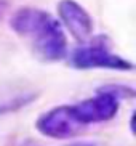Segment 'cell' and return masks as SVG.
<instances>
[{
  "label": "cell",
  "instance_id": "6da1fadb",
  "mask_svg": "<svg viewBox=\"0 0 136 146\" xmlns=\"http://www.w3.org/2000/svg\"><path fill=\"white\" fill-rule=\"evenodd\" d=\"M10 26L29 43L38 60L55 63L67 55V39L59 21L38 8H19L10 19Z\"/></svg>",
  "mask_w": 136,
  "mask_h": 146
},
{
  "label": "cell",
  "instance_id": "7a4b0ae2",
  "mask_svg": "<svg viewBox=\"0 0 136 146\" xmlns=\"http://www.w3.org/2000/svg\"><path fill=\"white\" fill-rule=\"evenodd\" d=\"M71 64L77 69H115V71H131L133 63L122 56L112 53L107 48V43H86L75 48L71 56Z\"/></svg>",
  "mask_w": 136,
  "mask_h": 146
},
{
  "label": "cell",
  "instance_id": "3957f363",
  "mask_svg": "<svg viewBox=\"0 0 136 146\" xmlns=\"http://www.w3.org/2000/svg\"><path fill=\"white\" fill-rule=\"evenodd\" d=\"M83 125L77 119L72 106H58L51 111L45 112L37 120V130L45 137L66 140L80 135L85 130Z\"/></svg>",
  "mask_w": 136,
  "mask_h": 146
},
{
  "label": "cell",
  "instance_id": "277c9868",
  "mask_svg": "<svg viewBox=\"0 0 136 146\" xmlns=\"http://www.w3.org/2000/svg\"><path fill=\"white\" fill-rule=\"evenodd\" d=\"M119 96L112 93L107 87H102L96 96L75 104L74 112L83 125L109 120L119 111Z\"/></svg>",
  "mask_w": 136,
  "mask_h": 146
},
{
  "label": "cell",
  "instance_id": "5b68a950",
  "mask_svg": "<svg viewBox=\"0 0 136 146\" xmlns=\"http://www.w3.org/2000/svg\"><path fill=\"white\" fill-rule=\"evenodd\" d=\"M59 19L75 40L85 43L93 34V19L75 0H61L58 3Z\"/></svg>",
  "mask_w": 136,
  "mask_h": 146
},
{
  "label": "cell",
  "instance_id": "8992f818",
  "mask_svg": "<svg viewBox=\"0 0 136 146\" xmlns=\"http://www.w3.org/2000/svg\"><path fill=\"white\" fill-rule=\"evenodd\" d=\"M5 11H7V2L5 0H0V19L3 18Z\"/></svg>",
  "mask_w": 136,
  "mask_h": 146
}]
</instances>
